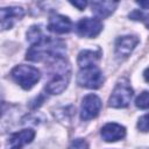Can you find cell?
I'll list each match as a JSON object with an SVG mask.
<instances>
[{"label":"cell","instance_id":"cell-3","mask_svg":"<svg viewBox=\"0 0 149 149\" xmlns=\"http://www.w3.org/2000/svg\"><path fill=\"white\" fill-rule=\"evenodd\" d=\"M10 76L15 83L22 88L30 90L41 78V72L31 65H17L10 71Z\"/></svg>","mask_w":149,"mask_h":149},{"label":"cell","instance_id":"cell-10","mask_svg":"<svg viewBox=\"0 0 149 149\" xmlns=\"http://www.w3.org/2000/svg\"><path fill=\"white\" fill-rule=\"evenodd\" d=\"M48 29L55 34H65L71 31L72 22L68 16H64L61 14H54L49 19Z\"/></svg>","mask_w":149,"mask_h":149},{"label":"cell","instance_id":"cell-14","mask_svg":"<svg viewBox=\"0 0 149 149\" xmlns=\"http://www.w3.org/2000/svg\"><path fill=\"white\" fill-rule=\"evenodd\" d=\"M100 51H94V50H83L78 55V65L80 69L85 68H91V66H97L95 64L100 59Z\"/></svg>","mask_w":149,"mask_h":149},{"label":"cell","instance_id":"cell-20","mask_svg":"<svg viewBox=\"0 0 149 149\" xmlns=\"http://www.w3.org/2000/svg\"><path fill=\"white\" fill-rule=\"evenodd\" d=\"M136 3L142 8H149V1H137Z\"/></svg>","mask_w":149,"mask_h":149},{"label":"cell","instance_id":"cell-8","mask_svg":"<svg viewBox=\"0 0 149 149\" xmlns=\"http://www.w3.org/2000/svg\"><path fill=\"white\" fill-rule=\"evenodd\" d=\"M137 43L139 38L135 35H125L119 37L115 42V55L121 58L128 57Z\"/></svg>","mask_w":149,"mask_h":149},{"label":"cell","instance_id":"cell-1","mask_svg":"<svg viewBox=\"0 0 149 149\" xmlns=\"http://www.w3.org/2000/svg\"><path fill=\"white\" fill-rule=\"evenodd\" d=\"M65 44L61 40H52L49 36H43L31 44L26 54V58L31 62H41L45 58L57 59L64 58Z\"/></svg>","mask_w":149,"mask_h":149},{"label":"cell","instance_id":"cell-18","mask_svg":"<svg viewBox=\"0 0 149 149\" xmlns=\"http://www.w3.org/2000/svg\"><path fill=\"white\" fill-rule=\"evenodd\" d=\"M129 17H130L132 20H141V21H142V20H144L146 16H144L140 10H134L133 13L129 14Z\"/></svg>","mask_w":149,"mask_h":149},{"label":"cell","instance_id":"cell-16","mask_svg":"<svg viewBox=\"0 0 149 149\" xmlns=\"http://www.w3.org/2000/svg\"><path fill=\"white\" fill-rule=\"evenodd\" d=\"M137 128L141 132H149V113L148 114H144L143 116H141L139 119Z\"/></svg>","mask_w":149,"mask_h":149},{"label":"cell","instance_id":"cell-19","mask_svg":"<svg viewBox=\"0 0 149 149\" xmlns=\"http://www.w3.org/2000/svg\"><path fill=\"white\" fill-rule=\"evenodd\" d=\"M70 3H71L72 6H74V7H77L79 10H83V9L86 7V5H87L86 1H71Z\"/></svg>","mask_w":149,"mask_h":149},{"label":"cell","instance_id":"cell-5","mask_svg":"<svg viewBox=\"0 0 149 149\" xmlns=\"http://www.w3.org/2000/svg\"><path fill=\"white\" fill-rule=\"evenodd\" d=\"M77 83L86 88H99L104 83V76L97 66L85 68L78 72Z\"/></svg>","mask_w":149,"mask_h":149},{"label":"cell","instance_id":"cell-7","mask_svg":"<svg viewBox=\"0 0 149 149\" xmlns=\"http://www.w3.org/2000/svg\"><path fill=\"white\" fill-rule=\"evenodd\" d=\"M77 34L81 37H95L100 34L102 30V23L99 19H92V17H84L79 20V22L76 26Z\"/></svg>","mask_w":149,"mask_h":149},{"label":"cell","instance_id":"cell-21","mask_svg":"<svg viewBox=\"0 0 149 149\" xmlns=\"http://www.w3.org/2000/svg\"><path fill=\"white\" fill-rule=\"evenodd\" d=\"M143 77H144L146 81H147V83H149V68L144 70V72H143Z\"/></svg>","mask_w":149,"mask_h":149},{"label":"cell","instance_id":"cell-15","mask_svg":"<svg viewBox=\"0 0 149 149\" xmlns=\"http://www.w3.org/2000/svg\"><path fill=\"white\" fill-rule=\"evenodd\" d=\"M135 105H136V107H139V108H141V109L149 108V92H148V91L142 92V93L136 98Z\"/></svg>","mask_w":149,"mask_h":149},{"label":"cell","instance_id":"cell-11","mask_svg":"<svg viewBox=\"0 0 149 149\" xmlns=\"http://www.w3.org/2000/svg\"><path fill=\"white\" fill-rule=\"evenodd\" d=\"M1 27L2 29H9L12 26L24 15V10L21 7H5L1 8Z\"/></svg>","mask_w":149,"mask_h":149},{"label":"cell","instance_id":"cell-9","mask_svg":"<svg viewBox=\"0 0 149 149\" xmlns=\"http://www.w3.org/2000/svg\"><path fill=\"white\" fill-rule=\"evenodd\" d=\"M35 137L33 129H22L17 133L12 134L7 141V149H21L23 146L30 143Z\"/></svg>","mask_w":149,"mask_h":149},{"label":"cell","instance_id":"cell-6","mask_svg":"<svg viewBox=\"0 0 149 149\" xmlns=\"http://www.w3.org/2000/svg\"><path fill=\"white\" fill-rule=\"evenodd\" d=\"M101 109V100L95 94H87L83 98L80 107V119L84 121L98 116Z\"/></svg>","mask_w":149,"mask_h":149},{"label":"cell","instance_id":"cell-17","mask_svg":"<svg viewBox=\"0 0 149 149\" xmlns=\"http://www.w3.org/2000/svg\"><path fill=\"white\" fill-rule=\"evenodd\" d=\"M70 149H88V147H87V143H86L85 140H83V139H76L71 143Z\"/></svg>","mask_w":149,"mask_h":149},{"label":"cell","instance_id":"cell-12","mask_svg":"<svg viewBox=\"0 0 149 149\" xmlns=\"http://www.w3.org/2000/svg\"><path fill=\"white\" fill-rule=\"evenodd\" d=\"M100 134L106 142H115L126 136V128L118 123H107L101 128Z\"/></svg>","mask_w":149,"mask_h":149},{"label":"cell","instance_id":"cell-2","mask_svg":"<svg viewBox=\"0 0 149 149\" xmlns=\"http://www.w3.org/2000/svg\"><path fill=\"white\" fill-rule=\"evenodd\" d=\"M50 79L45 85V91L50 94L62 93L70 80V66L64 58L54 59L50 70Z\"/></svg>","mask_w":149,"mask_h":149},{"label":"cell","instance_id":"cell-22","mask_svg":"<svg viewBox=\"0 0 149 149\" xmlns=\"http://www.w3.org/2000/svg\"><path fill=\"white\" fill-rule=\"evenodd\" d=\"M147 27H148V29H149V21L147 22Z\"/></svg>","mask_w":149,"mask_h":149},{"label":"cell","instance_id":"cell-4","mask_svg":"<svg viewBox=\"0 0 149 149\" xmlns=\"http://www.w3.org/2000/svg\"><path fill=\"white\" fill-rule=\"evenodd\" d=\"M133 88L130 87L129 83L127 79H121L116 86L114 87L109 100H108V105L111 107L114 108H123L127 107L128 104L130 102L132 98H133Z\"/></svg>","mask_w":149,"mask_h":149},{"label":"cell","instance_id":"cell-13","mask_svg":"<svg viewBox=\"0 0 149 149\" xmlns=\"http://www.w3.org/2000/svg\"><path fill=\"white\" fill-rule=\"evenodd\" d=\"M116 6H118L116 1H93L91 2V8H92L93 14L100 19H105L109 16L114 12Z\"/></svg>","mask_w":149,"mask_h":149}]
</instances>
